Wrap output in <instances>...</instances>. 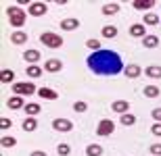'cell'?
<instances>
[{
    "label": "cell",
    "instance_id": "cell-18",
    "mask_svg": "<svg viewBox=\"0 0 161 156\" xmlns=\"http://www.w3.org/2000/svg\"><path fill=\"white\" fill-rule=\"evenodd\" d=\"M144 75L149 79H161V67H157V65L147 67V69H144Z\"/></svg>",
    "mask_w": 161,
    "mask_h": 156
},
{
    "label": "cell",
    "instance_id": "cell-17",
    "mask_svg": "<svg viewBox=\"0 0 161 156\" xmlns=\"http://www.w3.org/2000/svg\"><path fill=\"white\" fill-rule=\"evenodd\" d=\"M23 110H25V114H27V117H36V114H40L42 106H40L38 102H27Z\"/></svg>",
    "mask_w": 161,
    "mask_h": 156
},
{
    "label": "cell",
    "instance_id": "cell-33",
    "mask_svg": "<svg viewBox=\"0 0 161 156\" xmlns=\"http://www.w3.org/2000/svg\"><path fill=\"white\" fill-rule=\"evenodd\" d=\"M86 46H88L90 50H94V52L103 50V48H101V42H98V40H88V42H86Z\"/></svg>",
    "mask_w": 161,
    "mask_h": 156
},
{
    "label": "cell",
    "instance_id": "cell-10",
    "mask_svg": "<svg viewBox=\"0 0 161 156\" xmlns=\"http://www.w3.org/2000/svg\"><path fill=\"white\" fill-rule=\"evenodd\" d=\"M6 106L11 108V110H19V108H25V104H23V96H15V94H13V96L6 100Z\"/></svg>",
    "mask_w": 161,
    "mask_h": 156
},
{
    "label": "cell",
    "instance_id": "cell-19",
    "mask_svg": "<svg viewBox=\"0 0 161 156\" xmlns=\"http://www.w3.org/2000/svg\"><path fill=\"white\" fill-rule=\"evenodd\" d=\"M11 42L15 44V46H23L25 42H27V33H23V31H15L11 36Z\"/></svg>",
    "mask_w": 161,
    "mask_h": 156
},
{
    "label": "cell",
    "instance_id": "cell-15",
    "mask_svg": "<svg viewBox=\"0 0 161 156\" xmlns=\"http://www.w3.org/2000/svg\"><path fill=\"white\" fill-rule=\"evenodd\" d=\"M23 58L30 63V65H36L38 60H40V52H38L36 48H30V50H25L23 52Z\"/></svg>",
    "mask_w": 161,
    "mask_h": 156
},
{
    "label": "cell",
    "instance_id": "cell-32",
    "mask_svg": "<svg viewBox=\"0 0 161 156\" xmlns=\"http://www.w3.org/2000/svg\"><path fill=\"white\" fill-rule=\"evenodd\" d=\"M73 110H75V113H86V110H88V104L82 102V100H78V102L73 104Z\"/></svg>",
    "mask_w": 161,
    "mask_h": 156
},
{
    "label": "cell",
    "instance_id": "cell-12",
    "mask_svg": "<svg viewBox=\"0 0 161 156\" xmlns=\"http://www.w3.org/2000/svg\"><path fill=\"white\" fill-rule=\"evenodd\" d=\"M130 36L132 38H147V29H144V23H134L130 27Z\"/></svg>",
    "mask_w": 161,
    "mask_h": 156
},
{
    "label": "cell",
    "instance_id": "cell-22",
    "mask_svg": "<svg viewBox=\"0 0 161 156\" xmlns=\"http://www.w3.org/2000/svg\"><path fill=\"white\" fill-rule=\"evenodd\" d=\"M101 36L107 38V40H111V38L117 36V27H115V25H105V27H103V31H101Z\"/></svg>",
    "mask_w": 161,
    "mask_h": 156
},
{
    "label": "cell",
    "instance_id": "cell-13",
    "mask_svg": "<svg viewBox=\"0 0 161 156\" xmlns=\"http://www.w3.org/2000/svg\"><path fill=\"white\" fill-rule=\"evenodd\" d=\"M78 27H80V21H78V19H73V17L61 21V29H65V31H73V29H78Z\"/></svg>",
    "mask_w": 161,
    "mask_h": 156
},
{
    "label": "cell",
    "instance_id": "cell-31",
    "mask_svg": "<svg viewBox=\"0 0 161 156\" xmlns=\"http://www.w3.org/2000/svg\"><path fill=\"white\" fill-rule=\"evenodd\" d=\"M144 25H157L159 23V17H157L155 13H149V15H144Z\"/></svg>",
    "mask_w": 161,
    "mask_h": 156
},
{
    "label": "cell",
    "instance_id": "cell-27",
    "mask_svg": "<svg viewBox=\"0 0 161 156\" xmlns=\"http://www.w3.org/2000/svg\"><path fill=\"white\" fill-rule=\"evenodd\" d=\"M86 154H88V156H101L103 154V148L98 144H90L88 148H86Z\"/></svg>",
    "mask_w": 161,
    "mask_h": 156
},
{
    "label": "cell",
    "instance_id": "cell-24",
    "mask_svg": "<svg viewBox=\"0 0 161 156\" xmlns=\"http://www.w3.org/2000/svg\"><path fill=\"white\" fill-rule=\"evenodd\" d=\"M25 73H27V77H31V79H38L42 75V69L38 65H30L27 69H25Z\"/></svg>",
    "mask_w": 161,
    "mask_h": 156
},
{
    "label": "cell",
    "instance_id": "cell-4",
    "mask_svg": "<svg viewBox=\"0 0 161 156\" xmlns=\"http://www.w3.org/2000/svg\"><path fill=\"white\" fill-rule=\"evenodd\" d=\"M13 94L15 96H31L34 92H36V85L27 83V81H21V83H13Z\"/></svg>",
    "mask_w": 161,
    "mask_h": 156
},
{
    "label": "cell",
    "instance_id": "cell-11",
    "mask_svg": "<svg viewBox=\"0 0 161 156\" xmlns=\"http://www.w3.org/2000/svg\"><path fill=\"white\" fill-rule=\"evenodd\" d=\"M140 73H142V69H140V67L138 65H128L124 69V75L128 79H136V77H140Z\"/></svg>",
    "mask_w": 161,
    "mask_h": 156
},
{
    "label": "cell",
    "instance_id": "cell-37",
    "mask_svg": "<svg viewBox=\"0 0 161 156\" xmlns=\"http://www.w3.org/2000/svg\"><path fill=\"white\" fill-rule=\"evenodd\" d=\"M153 119H155L157 123H161V108H155V110H153Z\"/></svg>",
    "mask_w": 161,
    "mask_h": 156
},
{
    "label": "cell",
    "instance_id": "cell-3",
    "mask_svg": "<svg viewBox=\"0 0 161 156\" xmlns=\"http://www.w3.org/2000/svg\"><path fill=\"white\" fill-rule=\"evenodd\" d=\"M40 42L44 46H48V48H61L63 46V38L59 33H54V31H44L40 36Z\"/></svg>",
    "mask_w": 161,
    "mask_h": 156
},
{
    "label": "cell",
    "instance_id": "cell-23",
    "mask_svg": "<svg viewBox=\"0 0 161 156\" xmlns=\"http://www.w3.org/2000/svg\"><path fill=\"white\" fill-rule=\"evenodd\" d=\"M36 129H38V121L34 117H27L23 121V131H36Z\"/></svg>",
    "mask_w": 161,
    "mask_h": 156
},
{
    "label": "cell",
    "instance_id": "cell-28",
    "mask_svg": "<svg viewBox=\"0 0 161 156\" xmlns=\"http://www.w3.org/2000/svg\"><path fill=\"white\" fill-rule=\"evenodd\" d=\"M121 125H125V127H130V125H134V123H136V117H134V114L132 113H125V114H121Z\"/></svg>",
    "mask_w": 161,
    "mask_h": 156
},
{
    "label": "cell",
    "instance_id": "cell-7",
    "mask_svg": "<svg viewBox=\"0 0 161 156\" xmlns=\"http://www.w3.org/2000/svg\"><path fill=\"white\" fill-rule=\"evenodd\" d=\"M46 11H48L46 2H31L30 8H27V13H30L31 17H42V15H44Z\"/></svg>",
    "mask_w": 161,
    "mask_h": 156
},
{
    "label": "cell",
    "instance_id": "cell-20",
    "mask_svg": "<svg viewBox=\"0 0 161 156\" xmlns=\"http://www.w3.org/2000/svg\"><path fill=\"white\" fill-rule=\"evenodd\" d=\"M119 11H121V6L117 2H109V4L103 6V15H117Z\"/></svg>",
    "mask_w": 161,
    "mask_h": 156
},
{
    "label": "cell",
    "instance_id": "cell-38",
    "mask_svg": "<svg viewBox=\"0 0 161 156\" xmlns=\"http://www.w3.org/2000/svg\"><path fill=\"white\" fill-rule=\"evenodd\" d=\"M31 156H46V152H42V150H36V152H31Z\"/></svg>",
    "mask_w": 161,
    "mask_h": 156
},
{
    "label": "cell",
    "instance_id": "cell-26",
    "mask_svg": "<svg viewBox=\"0 0 161 156\" xmlns=\"http://www.w3.org/2000/svg\"><path fill=\"white\" fill-rule=\"evenodd\" d=\"M142 94L147 98H157L159 96V88H157V85H147V88L142 90Z\"/></svg>",
    "mask_w": 161,
    "mask_h": 156
},
{
    "label": "cell",
    "instance_id": "cell-29",
    "mask_svg": "<svg viewBox=\"0 0 161 156\" xmlns=\"http://www.w3.org/2000/svg\"><path fill=\"white\" fill-rule=\"evenodd\" d=\"M15 144H17V138H11V135H4V138L0 139V146L2 148H13Z\"/></svg>",
    "mask_w": 161,
    "mask_h": 156
},
{
    "label": "cell",
    "instance_id": "cell-14",
    "mask_svg": "<svg viewBox=\"0 0 161 156\" xmlns=\"http://www.w3.org/2000/svg\"><path fill=\"white\" fill-rule=\"evenodd\" d=\"M132 6H134L136 11H151V8L155 6V2H153V0H134Z\"/></svg>",
    "mask_w": 161,
    "mask_h": 156
},
{
    "label": "cell",
    "instance_id": "cell-9",
    "mask_svg": "<svg viewBox=\"0 0 161 156\" xmlns=\"http://www.w3.org/2000/svg\"><path fill=\"white\" fill-rule=\"evenodd\" d=\"M44 69H46L48 73H59L61 69H63V63H61L59 58H48L46 63H44Z\"/></svg>",
    "mask_w": 161,
    "mask_h": 156
},
{
    "label": "cell",
    "instance_id": "cell-34",
    "mask_svg": "<svg viewBox=\"0 0 161 156\" xmlns=\"http://www.w3.org/2000/svg\"><path fill=\"white\" fill-rule=\"evenodd\" d=\"M151 133H153L155 138H161V123H155V125L151 127Z\"/></svg>",
    "mask_w": 161,
    "mask_h": 156
},
{
    "label": "cell",
    "instance_id": "cell-5",
    "mask_svg": "<svg viewBox=\"0 0 161 156\" xmlns=\"http://www.w3.org/2000/svg\"><path fill=\"white\" fill-rule=\"evenodd\" d=\"M115 131V123L111 119H101V123H98V127H96V133L101 135V138H107V135H111V133Z\"/></svg>",
    "mask_w": 161,
    "mask_h": 156
},
{
    "label": "cell",
    "instance_id": "cell-36",
    "mask_svg": "<svg viewBox=\"0 0 161 156\" xmlns=\"http://www.w3.org/2000/svg\"><path fill=\"white\" fill-rule=\"evenodd\" d=\"M151 154L153 156H161V144H153L151 146Z\"/></svg>",
    "mask_w": 161,
    "mask_h": 156
},
{
    "label": "cell",
    "instance_id": "cell-25",
    "mask_svg": "<svg viewBox=\"0 0 161 156\" xmlns=\"http://www.w3.org/2000/svg\"><path fill=\"white\" fill-rule=\"evenodd\" d=\"M0 81H2V83H13V81H15V73H13L11 69H4V71L0 73Z\"/></svg>",
    "mask_w": 161,
    "mask_h": 156
},
{
    "label": "cell",
    "instance_id": "cell-30",
    "mask_svg": "<svg viewBox=\"0 0 161 156\" xmlns=\"http://www.w3.org/2000/svg\"><path fill=\"white\" fill-rule=\"evenodd\" d=\"M57 154L59 156H69L71 154V146L69 144H59L57 146Z\"/></svg>",
    "mask_w": 161,
    "mask_h": 156
},
{
    "label": "cell",
    "instance_id": "cell-1",
    "mask_svg": "<svg viewBox=\"0 0 161 156\" xmlns=\"http://www.w3.org/2000/svg\"><path fill=\"white\" fill-rule=\"evenodd\" d=\"M88 69L96 75H117V73H124L125 67L117 52L103 48L88 56Z\"/></svg>",
    "mask_w": 161,
    "mask_h": 156
},
{
    "label": "cell",
    "instance_id": "cell-35",
    "mask_svg": "<svg viewBox=\"0 0 161 156\" xmlns=\"http://www.w3.org/2000/svg\"><path fill=\"white\" fill-rule=\"evenodd\" d=\"M11 119H0V129H2V131H6V129H11Z\"/></svg>",
    "mask_w": 161,
    "mask_h": 156
},
{
    "label": "cell",
    "instance_id": "cell-21",
    "mask_svg": "<svg viewBox=\"0 0 161 156\" xmlns=\"http://www.w3.org/2000/svg\"><path fill=\"white\" fill-rule=\"evenodd\" d=\"M142 46L144 48H157L159 46V38L157 36H147V38H142Z\"/></svg>",
    "mask_w": 161,
    "mask_h": 156
},
{
    "label": "cell",
    "instance_id": "cell-6",
    "mask_svg": "<svg viewBox=\"0 0 161 156\" xmlns=\"http://www.w3.org/2000/svg\"><path fill=\"white\" fill-rule=\"evenodd\" d=\"M53 129L54 131H61V133H67L73 129V123L69 119H54L53 121Z\"/></svg>",
    "mask_w": 161,
    "mask_h": 156
},
{
    "label": "cell",
    "instance_id": "cell-2",
    "mask_svg": "<svg viewBox=\"0 0 161 156\" xmlns=\"http://www.w3.org/2000/svg\"><path fill=\"white\" fill-rule=\"evenodd\" d=\"M6 15H8V21H11L13 27H21L25 23V11L21 6H8Z\"/></svg>",
    "mask_w": 161,
    "mask_h": 156
},
{
    "label": "cell",
    "instance_id": "cell-8",
    "mask_svg": "<svg viewBox=\"0 0 161 156\" xmlns=\"http://www.w3.org/2000/svg\"><path fill=\"white\" fill-rule=\"evenodd\" d=\"M111 110L117 113V114H125L130 110V102H128V100H115V102L111 104Z\"/></svg>",
    "mask_w": 161,
    "mask_h": 156
},
{
    "label": "cell",
    "instance_id": "cell-16",
    "mask_svg": "<svg viewBox=\"0 0 161 156\" xmlns=\"http://www.w3.org/2000/svg\"><path fill=\"white\" fill-rule=\"evenodd\" d=\"M38 96L44 98V100H57L59 94H57L54 90H50V88H40V90H38Z\"/></svg>",
    "mask_w": 161,
    "mask_h": 156
}]
</instances>
